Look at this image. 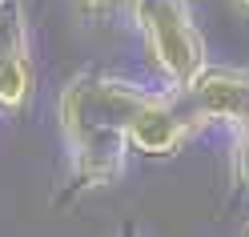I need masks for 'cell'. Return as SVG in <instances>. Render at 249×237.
Instances as JSON below:
<instances>
[{
    "mask_svg": "<svg viewBox=\"0 0 249 237\" xmlns=\"http://www.w3.org/2000/svg\"><path fill=\"white\" fill-rule=\"evenodd\" d=\"M149 92H153L149 85L108 76L97 69L76 73L60 89L56 117L69 149V173H72L69 197L121 181L124 161H129V125Z\"/></svg>",
    "mask_w": 249,
    "mask_h": 237,
    "instance_id": "cell-1",
    "label": "cell"
},
{
    "mask_svg": "<svg viewBox=\"0 0 249 237\" xmlns=\"http://www.w3.org/2000/svg\"><path fill=\"white\" fill-rule=\"evenodd\" d=\"M133 28L169 92H185L209 69L205 36L193 20L189 0H133Z\"/></svg>",
    "mask_w": 249,
    "mask_h": 237,
    "instance_id": "cell-2",
    "label": "cell"
},
{
    "mask_svg": "<svg viewBox=\"0 0 249 237\" xmlns=\"http://www.w3.org/2000/svg\"><path fill=\"white\" fill-rule=\"evenodd\" d=\"M197 125H225L233 137V173L249 189V73L245 69H205L181 92Z\"/></svg>",
    "mask_w": 249,
    "mask_h": 237,
    "instance_id": "cell-3",
    "label": "cell"
},
{
    "mask_svg": "<svg viewBox=\"0 0 249 237\" xmlns=\"http://www.w3.org/2000/svg\"><path fill=\"white\" fill-rule=\"evenodd\" d=\"M36 89L33 49H28V24L20 0L0 8V117H20Z\"/></svg>",
    "mask_w": 249,
    "mask_h": 237,
    "instance_id": "cell-4",
    "label": "cell"
},
{
    "mask_svg": "<svg viewBox=\"0 0 249 237\" xmlns=\"http://www.w3.org/2000/svg\"><path fill=\"white\" fill-rule=\"evenodd\" d=\"M76 12L89 20H108V17H133V0H72Z\"/></svg>",
    "mask_w": 249,
    "mask_h": 237,
    "instance_id": "cell-5",
    "label": "cell"
},
{
    "mask_svg": "<svg viewBox=\"0 0 249 237\" xmlns=\"http://www.w3.org/2000/svg\"><path fill=\"white\" fill-rule=\"evenodd\" d=\"M229 4H233V12H237V17L249 20V0H229Z\"/></svg>",
    "mask_w": 249,
    "mask_h": 237,
    "instance_id": "cell-6",
    "label": "cell"
},
{
    "mask_svg": "<svg viewBox=\"0 0 249 237\" xmlns=\"http://www.w3.org/2000/svg\"><path fill=\"white\" fill-rule=\"evenodd\" d=\"M117 237H141V229H137V225H124V229H121Z\"/></svg>",
    "mask_w": 249,
    "mask_h": 237,
    "instance_id": "cell-7",
    "label": "cell"
},
{
    "mask_svg": "<svg viewBox=\"0 0 249 237\" xmlns=\"http://www.w3.org/2000/svg\"><path fill=\"white\" fill-rule=\"evenodd\" d=\"M4 4H8V0H0V8H4Z\"/></svg>",
    "mask_w": 249,
    "mask_h": 237,
    "instance_id": "cell-8",
    "label": "cell"
},
{
    "mask_svg": "<svg viewBox=\"0 0 249 237\" xmlns=\"http://www.w3.org/2000/svg\"><path fill=\"white\" fill-rule=\"evenodd\" d=\"M245 237H249V233H245Z\"/></svg>",
    "mask_w": 249,
    "mask_h": 237,
    "instance_id": "cell-9",
    "label": "cell"
}]
</instances>
